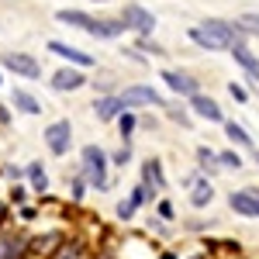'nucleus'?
I'll return each mask as SVG.
<instances>
[{
	"label": "nucleus",
	"instance_id": "10",
	"mask_svg": "<svg viewBox=\"0 0 259 259\" xmlns=\"http://www.w3.org/2000/svg\"><path fill=\"white\" fill-rule=\"evenodd\" d=\"M142 180H145V183H142V187H145V194L152 197L156 190H162V183H166V180H162V166L156 159H149L145 166H142Z\"/></svg>",
	"mask_w": 259,
	"mask_h": 259
},
{
	"label": "nucleus",
	"instance_id": "25",
	"mask_svg": "<svg viewBox=\"0 0 259 259\" xmlns=\"http://www.w3.org/2000/svg\"><path fill=\"white\" fill-rule=\"evenodd\" d=\"M135 207H139V204H135L132 197H128V200H121V204H118V218H124V221H128L132 214H135Z\"/></svg>",
	"mask_w": 259,
	"mask_h": 259
},
{
	"label": "nucleus",
	"instance_id": "7",
	"mask_svg": "<svg viewBox=\"0 0 259 259\" xmlns=\"http://www.w3.org/2000/svg\"><path fill=\"white\" fill-rule=\"evenodd\" d=\"M232 211L235 214H245V218H259V190H239L228 197Z\"/></svg>",
	"mask_w": 259,
	"mask_h": 259
},
{
	"label": "nucleus",
	"instance_id": "19",
	"mask_svg": "<svg viewBox=\"0 0 259 259\" xmlns=\"http://www.w3.org/2000/svg\"><path fill=\"white\" fill-rule=\"evenodd\" d=\"M225 135L235 142V145H242V149H249V145H252V139L245 135V128H242V124H235V121H225Z\"/></svg>",
	"mask_w": 259,
	"mask_h": 259
},
{
	"label": "nucleus",
	"instance_id": "33",
	"mask_svg": "<svg viewBox=\"0 0 259 259\" xmlns=\"http://www.w3.org/2000/svg\"><path fill=\"white\" fill-rule=\"evenodd\" d=\"M97 4H104V0H97Z\"/></svg>",
	"mask_w": 259,
	"mask_h": 259
},
{
	"label": "nucleus",
	"instance_id": "2",
	"mask_svg": "<svg viewBox=\"0 0 259 259\" xmlns=\"http://www.w3.org/2000/svg\"><path fill=\"white\" fill-rule=\"evenodd\" d=\"M83 177H87L90 187H97V190L107 187V156L100 152L97 145H87L83 149Z\"/></svg>",
	"mask_w": 259,
	"mask_h": 259
},
{
	"label": "nucleus",
	"instance_id": "30",
	"mask_svg": "<svg viewBox=\"0 0 259 259\" xmlns=\"http://www.w3.org/2000/svg\"><path fill=\"white\" fill-rule=\"evenodd\" d=\"M159 214H162V218H173V207H169V200H162V204H159Z\"/></svg>",
	"mask_w": 259,
	"mask_h": 259
},
{
	"label": "nucleus",
	"instance_id": "27",
	"mask_svg": "<svg viewBox=\"0 0 259 259\" xmlns=\"http://www.w3.org/2000/svg\"><path fill=\"white\" fill-rule=\"evenodd\" d=\"M228 94H232V97L239 100V104H245V100H249V94H245V90H242L239 83H232V87H228Z\"/></svg>",
	"mask_w": 259,
	"mask_h": 259
},
{
	"label": "nucleus",
	"instance_id": "9",
	"mask_svg": "<svg viewBox=\"0 0 259 259\" xmlns=\"http://www.w3.org/2000/svg\"><path fill=\"white\" fill-rule=\"evenodd\" d=\"M83 83H87V80H83V73H80V69H59V73L52 76V87H56L59 94H69V90H80Z\"/></svg>",
	"mask_w": 259,
	"mask_h": 259
},
{
	"label": "nucleus",
	"instance_id": "28",
	"mask_svg": "<svg viewBox=\"0 0 259 259\" xmlns=\"http://www.w3.org/2000/svg\"><path fill=\"white\" fill-rule=\"evenodd\" d=\"M128 159H132V149H128V142H124V149H121L118 156H114V162H118V166H124Z\"/></svg>",
	"mask_w": 259,
	"mask_h": 259
},
{
	"label": "nucleus",
	"instance_id": "8",
	"mask_svg": "<svg viewBox=\"0 0 259 259\" xmlns=\"http://www.w3.org/2000/svg\"><path fill=\"white\" fill-rule=\"evenodd\" d=\"M162 80H166V87H169L173 94H183V97H194V94H200L197 80H194L190 73H177V69H166V73H162Z\"/></svg>",
	"mask_w": 259,
	"mask_h": 259
},
{
	"label": "nucleus",
	"instance_id": "12",
	"mask_svg": "<svg viewBox=\"0 0 259 259\" xmlns=\"http://www.w3.org/2000/svg\"><path fill=\"white\" fill-rule=\"evenodd\" d=\"M190 107L197 111L200 118H207V121H225L221 118V107L211 97H204V94H194V97H190Z\"/></svg>",
	"mask_w": 259,
	"mask_h": 259
},
{
	"label": "nucleus",
	"instance_id": "22",
	"mask_svg": "<svg viewBox=\"0 0 259 259\" xmlns=\"http://www.w3.org/2000/svg\"><path fill=\"white\" fill-rule=\"evenodd\" d=\"M235 28H239L242 35H259V14H242L235 21Z\"/></svg>",
	"mask_w": 259,
	"mask_h": 259
},
{
	"label": "nucleus",
	"instance_id": "14",
	"mask_svg": "<svg viewBox=\"0 0 259 259\" xmlns=\"http://www.w3.org/2000/svg\"><path fill=\"white\" fill-rule=\"evenodd\" d=\"M232 56H235V62H239L242 69L252 76V80H259V59L245 49V45H232Z\"/></svg>",
	"mask_w": 259,
	"mask_h": 259
},
{
	"label": "nucleus",
	"instance_id": "16",
	"mask_svg": "<svg viewBox=\"0 0 259 259\" xmlns=\"http://www.w3.org/2000/svg\"><path fill=\"white\" fill-rule=\"evenodd\" d=\"M211 197H214L211 183H207V180H197V183H194V194H190V204H194V207H204V204H211Z\"/></svg>",
	"mask_w": 259,
	"mask_h": 259
},
{
	"label": "nucleus",
	"instance_id": "24",
	"mask_svg": "<svg viewBox=\"0 0 259 259\" xmlns=\"http://www.w3.org/2000/svg\"><path fill=\"white\" fill-rule=\"evenodd\" d=\"M197 159H200V166H204L207 173H214V169H218V166H214V162H218V156H214L211 149H197Z\"/></svg>",
	"mask_w": 259,
	"mask_h": 259
},
{
	"label": "nucleus",
	"instance_id": "4",
	"mask_svg": "<svg viewBox=\"0 0 259 259\" xmlns=\"http://www.w3.org/2000/svg\"><path fill=\"white\" fill-rule=\"evenodd\" d=\"M118 21L124 24V28H135L139 35H152V28H156V18H152L145 7H139V4H128Z\"/></svg>",
	"mask_w": 259,
	"mask_h": 259
},
{
	"label": "nucleus",
	"instance_id": "20",
	"mask_svg": "<svg viewBox=\"0 0 259 259\" xmlns=\"http://www.w3.org/2000/svg\"><path fill=\"white\" fill-rule=\"evenodd\" d=\"M28 180H31V187H35L38 194H45L49 177H45V166H41V162H31V166H28Z\"/></svg>",
	"mask_w": 259,
	"mask_h": 259
},
{
	"label": "nucleus",
	"instance_id": "5",
	"mask_svg": "<svg viewBox=\"0 0 259 259\" xmlns=\"http://www.w3.org/2000/svg\"><path fill=\"white\" fill-rule=\"evenodd\" d=\"M118 100L124 104V107H145V104H156V107H162V97L152 90V87H142V83H135V87H124V94H118Z\"/></svg>",
	"mask_w": 259,
	"mask_h": 259
},
{
	"label": "nucleus",
	"instance_id": "23",
	"mask_svg": "<svg viewBox=\"0 0 259 259\" xmlns=\"http://www.w3.org/2000/svg\"><path fill=\"white\" fill-rule=\"evenodd\" d=\"M135 121H139V118H135L132 111H121V114H118V124H121V139H124V142L132 139V132H135Z\"/></svg>",
	"mask_w": 259,
	"mask_h": 259
},
{
	"label": "nucleus",
	"instance_id": "11",
	"mask_svg": "<svg viewBox=\"0 0 259 259\" xmlns=\"http://www.w3.org/2000/svg\"><path fill=\"white\" fill-rule=\"evenodd\" d=\"M49 52H56V56H62L66 62H73V66H94V59H90L87 52H80V49H73V45H62V41H49Z\"/></svg>",
	"mask_w": 259,
	"mask_h": 259
},
{
	"label": "nucleus",
	"instance_id": "6",
	"mask_svg": "<svg viewBox=\"0 0 259 259\" xmlns=\"http://www.w3.org/2000/svg\"><path fill=\"white\" fill-rule=\"evenodd\" d=\"M4 66L11 69V73H18L24 80H38L41 76V66L31 56H24V52H11V56H4Z\"/></svg>",
	"mask_w": 259,
	"mask_h": 259
},
{
	"label": "nucleus",
	"instance_id": "1",
	"mask_svg": "<svg viewBox=\"0 0 259 259\" xmlns=\"http://www.w3.org/2000/svg\"><path fill=\"white\" fill-rule=\"evenodd\" d=\"M190 41L207 49V52H221V49H232V45H245V35L228 21L207 18L200 28H190Z\"/></svg>",
	"mask_w": 259,
	"mask_h": 259
},
{
	"label": "nucleus",
	"instance_id": "18",
	"mask_svg": "<svg viewBox=\"0 0 259 259\" xmlns=\"http://www.w3.org/2000/svg\"><path fill=\"white\" fill-rule=\"evenodd\" d=\"M14 107L24 111V114H38V111H41V104L31 97V94H24V90H14Z\"/></svg>",
	"mask_w": 259,
	"mask_h": 259
},
{
	"label": "nucleus",
	"instance_id": "13",
	"mask_svg": "<svg viewBox=\"0 0 259 259\" xmlns=\"http://www.w3.org/2000/svg\"><path fill=\"white\" fill-rule=\"evenodd\" d=\"M94 111H97V118H100V121H114L121 111H128V107H124L118 97H100L97 104H94Z\"/></svg>",
	"mask_w": 259,
	"mask_h": 259
},
{
	"label": "nucleus",
	"instance_id": "21",
	"mask_svg": "<svg viewBox=\"0 0 259 259\" xmlns=\"http://www.w3.org/2000/svg\"><path fill=\"white\" fill-rule=\"evenodd\" d=\"M83 256H87L83 252V242H62L52 259H83Z\"/></svg>",
	"mask_w": 259,
	"mask_h": 259
},
{
	"label": "nucleus",
	"instance_id": "17",
	"mask_svg": "<svg viewBox=\"0 0 259 259\" xmlns=\"http://www.w3.org/2000/svg\"><path fill=\"white\" fill-rule=\"evenodd\" d=\"M56 18H59L62 24H73V28H83V31H90V24H94V18H87V14H80V11H59Z\"/></svg>",
	"mask_w": 259,
	"mask_h": 259
},
{
	"label": "nucleus",
	"instance_id": "15",
	"mask_svg": "<svg viewBox=\"0 0 259 259\" xmlns=\"http://www.w3.org/2000/svg\"><path fill=\"white\" fill-rule=\"evenodd\" d=\"M121 31H124L121 21H94V24H90V35H94V38H118Z\"/></svg>",
	"mask_w": 259,
	"mask_h": 259
},
{
	"label": "nucleus",
	"instance_id": "32",
	"mask_svg": "<svg viewBox=\"0 0 259 259\" xmlns=\"http://www.w3.org/2000/svg\"><path fill=\"white\" fill-rule=\"evenodd\" d=\"M256 162H259V152H256Z\"/></svg>",
	"mask_w": 259,
	"mask_h": 259
},
{
	"label": "nucleus",
	"instance_id": "3",
	"mask_svg": "<svg viewBox=\"0 0 259 259\" xmlns=\"http://www.w3.org/2000/svg\"><path fill=\"white\" fill-rule=\"evenodd\" d=\"M69 139H73V124L69 121H52L45 128V142H49L52 156H66L69 152Z\"/></svg>",
	"mask_w": 259,
	"mask_h": 259
},
{
	"label": "nucleus",
	"instance_id": "31",
	"mask_svg": "<svg viewBox=\"0 0 259 259\" xmlns=\"http://www.w3.org/2000/svg\"><path fill=\"white\" fill-rule=\"evenodd\" d=\"M73 197H76V200L83 197V180H76V183H73Z\"/></svg>",
	"mask_w": 259,
	"mask_h": 259
},
{
	"label": "nucleus",
	"instance_id": "29",
	"mask_svg": "<svg viewBox=\"0 0 259 259\" xmlns=\"http://www.w3.org/2000/svg\"><path fill=\"white\" fill-rule=\"evenodd\" d=\"M169 114H173V121H180V124H183V128H187V124H190V118H187V111H180V107H173V111H169Z\"/></svg>",
	"mask_w": 259,
	"mask_h": 259
},
{
	"label": "nucleus",
	"instance_id": "26",
	"mask_svg": "<svg viewBox=\"0 0 259 259\" xmlns=\"http://www.w3.org/2000/svg\"><path fill=\"white\" fill-rule=\"evenodd\" d=\"M218 162H221V166H232V169H239V166H242V159L235 156V152H221Z\"/></svg>",
	"mask_w": 259,
	"mask_h": 259
}]
</instances>
